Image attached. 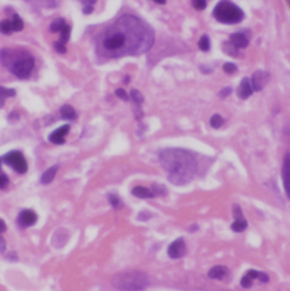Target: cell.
I'll use <instances>...</instances> for the list:
<instances>
[{"label": "cell", "instance_id": "6da1fadb", "mask_svg": "<svg viewBox=\"0 0 290 291\" xmlns=\"http://www.w3.org/2000/svg\"><path fill=\"white\" fill-rule=\"evenodd\" d=\"M160 162L169 173V180L176 185L186 184L196 171V160L190 152L180 149H168L160 153Z\"/></svg>", "mask_w": 290, "mask_h": 291}, {"label": "cell", "instance_id": "7a4b0ae2", "mask_svg": "<svg viewBox=\"0 0 290 291\" xmlns=\"http://www.w3.org/2000/svg\"><path fill=\"white\" fill-rule=\"evenodd\" d=\"M142 29H144V27L138 22V19H133L131 29H129L127 36L125 31H121L119 24H118V27H116V29L108 30L106 36L102 39V47L104 50L109 51L111 55L119 56L120 51H123L124 47H126L128 38L133 37L136 32H138Z\"/></svg>", "mask_w": 290, "mask_h": 291}, {"label": "cell", "instance_id": "3957f363", "mask_svg": "<svg viewBox=\"0 0 290 291\" xmlns=\"http://www.w3.org/2000/svg\"><path fill=\"white\" fill-rule=\"evenodd\" d=\"M149 276L139 271L124 272L113 279V285L120 291H141L149 286Z\"/></svg>", "mask_w": 290, "mask_h": 291}, {"label": "cell", "instance_id": "277c9868", "mask_svg": "<svg viewBox=\"0 0 290 291\" xmlns=\"http://www.w3.org/2000/svg\"><path fill=\"white\" fill-rule=\"evenodd\" d=\"M213 16L222 24H238L244 19V12L230 1H220L214 7Z\"/></svg>", "mask_w": 290, "mask_h": 291}, {"label": "cell", "instance_id": "5b68a950", "mask_svg": "<svg viewBox=\"0 0 290 291\" xmlns=\"http://www.w3.org/2000/svg\"><path fill=\"white\" fill-rule=\"evenodd\" d=\"M34 67V59L31 56L17 59L15 62L10 65V72L19 78H26L32 72Z\"/></svg>", "mask_w": 290, "mask_h": 291}, {"label": "cell", "instance_id": "8992f818", "mask_svg": "<svg viewBox=\"0 0 290 291\" xmlns=\"http://www.w3.org/2000/svg\"><path fill=\"white\" fill-rule=\"evenodd\" d=\"M3 162L13 168L17 174L24 175L27 171V162L19 151H12L3 156Z\"/></svg>", "mask_w": 290, "mask_h": 291}, {"label": "cell", "instance_id": "52a82bcc", "mask_svg": "<svg viewBox=\"0 0 290 291\" xmlns=\"http://www.w3.org/2000/svg\"><path fill=\"white\" fill-rule=\"evenodd\" d=\"M269 80H270V74L265 71H257L253 74L251 78V86L253 92H260L264 89Z\"/></svg>", "mask_w": 290, "mask_h": 291}, {"label": "cell", "instance_id": "ba28073f", "mask_svg": "<svg viewBox=\"0 0 290 291\" xmlns=\"http://www.w3.org/2000/svg\"><path fill=\"white\" fill-rule=\"evenodd\" d=\"M257 279L260 280L261 282L269 281V276L265 274V273L258 272L256 270H250V271L242 278L240 285H242L243 288H251V285H253L254 280H257Z\"/></svg>", "mask_w": 290, "mask_h": 291}, {"label": "cell", "instance_id": "9c48e42d", "mask_svg": "<svg viewBox=\"0 0 290 291\" xmlns=\"http://www.w3.org/2000/svg\"><path fill=\"white\" fill-rule=\"evenodd\" d=\"M187 252L186 244H185V240L183 238H178L177 240H174V243H171L168 247V255H169L170 258L177 259L181 258L185 256Z\"/></svg>", "mask_w": 290, "mask_h": 291}, {"label": "cell", "instance_id": "30bf717a", "mask_svg": "<svg viewBox=\"0 0 290 291\" xmlns=\"http://www.w3.org/2000/svg\"><path fill=\"white\" fill-rule=\"evenodd\" d=\"M69 125H64L58 129H56L55 132H52L50 135H49V141L54 144H62L65 142V136L68 134L69 132Z\"/></svg>", "mask_w": 290, "mask_h": 291}, {"label": "cell", "instance_id": "8fae6325", "mask_svg": "<svg viewBox=\"0 0 290 291\" xmlns=\"http://www.w3.org/2000/svg\"><path fill=\"white\" fill-rule=\"evenodd\" d=\"M38 220V215L31 210H24L19 213V223L22 227H31L33 224H36Z\"/></svg>", "mask_w": 290, "mask_h": 291}, {"label": "cell", "instance_id": "7c38bea8", "mask_svg": "<svg viewBox=\"0 0 290 291\" xmlns=\"http://www.w3.org/2000/svg\"><path fill=\"white\" fill-rule=\"evenodd\" d=\"M251 94H253V90H251V82L247 77H245V78L242 79L239 87L237 89V96H238L242 100H246L249 99Z\"/></svg>", "mask_w": 290, "mask_h": 291}, {"label": "cell", "instance_id": "4fadbf2b", "mask_svg": "<svg viewBox=\"0 0 290 291\" xmlns=\"http://www.w3.org/2000/svg\"><path fill=\"white\" fill-rule=\"evenodd\" d=\"M230 43H232L236 49H245L250 43L249 38H247L244 33H233L230 37Z\"/></svg>", "mask_w": 290, "mask_h": 291}, {"label": "cell", "instance_id": "5bb4252c", "mask_svg": "<svg viewBox=\"0 0 290 291\" xmlns=\"http://www.w3.org/2000/svg\"><path fill=\"white\" fill-rule=\"evenodd\" d=\"M227 274H228V269H227L226 266H222V265L214 266V268H212L208 273L209 278H211L213 280L223 279Z\"/></svg>", "mask_w": 290, "mask_h": 291}, {"label": "cell", "instance_id": "9a60e30c", "mask_svg": "<svg viewBox=\"0 0 290 291\" xmlns=\"http://www.w3.org/2000/svg\"><path fill=\"white\" fill-rule=\"evenodd\" d=\"M58 169H59V166H52L51 168H49L48 170H45L43 173V175L41 176V182H42V184H43V185L50 184V182L55 179Z\"/></svg>", "mask_w": 290, "mask_h": 291}, {"label": "cell", "instance_id": "2e32d148", "mask_svg": "<svg viewBox=\"0 0 290 291\" xmlns=\"http://www.w3.org/2000/svg\"><path fill=\"white\" fill-rule=\"evenodd\" d=\"M132 194L136 196L138 198H152L155 197V194H153L151 189L142 187V186H137L132 191Z\"/></svg>", "mask_w": 290, "mask_h": 291}, {"label": "cell", "instance_id": "e0dca14e", "mask_svg": "<svg viewBox=\"0 0 290 291\" xmlns=\"http://www.w3.org/2000/svg\"><path fill=\"white\" fill-rule=\"evenodd\" d=\"M60 115L66 120H74L77 117L75 109L72 106H69V104H65V106L60 108Z\"/></svg>", "mask_w": 290, "mask_h": 291}, {"label": "cell", "instance_id": "ac0fdd59", "mask_svg": "<svg viewBox=\"0 0 290 291\" xmlns=\"http://www.w3.org/2000/svg\"><path fill=\"white\" fill-rule=\"evenodd\" d=\"M282 178H284L286 194L289 196V155L286 156L284 167H282Z\"/></svg>", "mask_w": 290, "mask_h": 291}, {"label": "cell", "instance_id": "d6986e66", "mask_svg": "<svg viewBox=\"0 0 290 291\" xmlns=\"http://www.w3.org/2000/svg\"><path fill=\"white\" fill-rule=\"evenodd\" d=\"M247 228V221L245 218H239V219H235V222L232 224V229L235 233H243L244 230H246Z\"/></svg>", "mask_w": 290, "mask_h": 291}, {"label": "cell", "instance_id": "ffe728a7", "mask_svg": "<svg viewBox=\"0 0 290 291\" xmlns=\"http://www.w3.org/2000/svg\"><path fill=\"white\" fill-rule=\"evenodd\" d=\"M10 24H12V30L15 31V32H19V31H22L24 27V23L22 19H20L19 15H16V14L13 16V20L10 22Z\"/></svg>", "mask_w": 290, "mask_h": 291}, {"label": "cell", "instance_id": "44dd1931", "mask_svg": "<svg viewBox=\"0 0 290 291\" xmlns=\"http://www.w3.org/2000/svg\"><path fill=\"white\" fill-rule=\"evenodd\" d=\"M65 25H66V23H65L64 19H57L50 24V31L54 33L60 32V31L62 30V27H64Z\"/></svg>", "mask_w": 290, "mask_h": 291}, {"label": "cell", "instance_id": "7402d4cb", "mask_svg": "<svg viewBox=\"0 0 290 291\" xmlns=\"http://www.w3.org/2000/svg\"><path fill=\"white\" fill-rule=\"evenodd\" d=\"M222 50L226 52L227 55L232 56V57H237L238 56V49H236L230 42H225L222 44Z\"/></svg>", "mask_w": 290, "mask_h": 291}, {"label": "cell", "instance_id": "603a6c76", "mask_svg": "<svg viewBox=\"0 0 290 291\" xmlns=\"http://www.w3.org/2000/svg\"><path fill=\"white\" fill-rule=\"evenodd\" d=\"M198 47L202 51L207 52L211 49V42H210V38L208 36H202L200 41H198Z\"/></svg>", "mask_w": 290, "mask_h": 291}, {"label": "cell", "instance_id": "cb8c5ba5", "mask_svg": "<svg viewBox=\"0 0 290 291\" xmlns=\"http://www.w3.org/2000/svg\"><path fill=\"white\" fill-rule=\"evenodd\" d=\"M223 122H225V120H223V118L220 115H213L211 119H210V125H211L212 127L215 129L221 127V126L223 125Z\"/></svg>", "mask_w": 290, "mask_h": 291}, {"label": "cell", "instance_id": "d4e9b609", "mask_svg": "<svg viewBox=\"0 0 290 291\" xmlns=\"http://www.w3.org/2000/svg\"><path fill=\"white\" fill-rule=\"evenodd\" d=\"M61 32V38H60V42L62 44H65L66 42H68V40H69V38H71V32H72V29H71V26L69 25H67V24H66V25L62 27V30L60 31Z\"/></svg>", "mask_w": 290, "mask_h": 291}, {"label": "cell", "instance_id": "484cf974", "mask_svg": "<svg viewBox=\"0 0 290 291\" xmlns=\"http://www.w3.org/2000/svg\"><path fill=\"white\" fill-rule=\"evenodd\" d=\"M13 32L12 30V24H10L9 20L3 19L0 22V33L1 34H10Z\"/></svg>", "mask_w": 290, "mask_h": 291}, {"label": "cell", "instance_id": "4316f807", "mask_svg": "<svg viewBox=\"0 0 290 291\" xmlns=\"http://www.w3.org/2000/svg\"><path fill=\"white\" fill-rule=\"evenodd\" d=\"M131 99L134 101V102L136 104H142L143 101H144V97H143V96L141 94V92L137 90H132L131 91Z\"/></svg>", "mask_w": 290, "mask_h": 291}, {"label": "cell", "instance_id": "83f0119b", "mask_svg": "<svg viewBox=\"0 0 290 291\" xmlns=\"http://www.w3.org/2000/svg\"><path fill=\"white\" fill-rule=\"evenodd\" d=\"M16 91L13 89H5V87L0 86V96H1L3 99L6 97H15Z\"/></svg>", "mask_w": 290, "mask_h": 291}, {"label": "cell", "instance_id": "f1b7e54d", "mask_svg": "<svg viewBox=\"0 0 290 291\" xmlns=\"http://www.w3.org/2000/svg\"><path fill=\"white\" fill-rule=\"evenodd\" d=\"M192 5H193L195 9L198 10V12H201V10H204L207 8L208 2L205 1V0H194V1H192Z\"/></svg>", "mask_w": 290, "mask_h": 291}, {"label": "cell", "instance_id": "f546056e", "mask_svg": "<svg viewBox=\"0 0 290 291\" xmlns=\"http://www.w3.org/2000/svg\"><path fill=\"white\" fill-rule=\"evenodd\" d=\"M223 72L232 75V74L237 72V66L232 64V62H226V64L223 65Z\"/></svg>", "mask_w": 290, "mask_h": 291}, {"label": "cell", "instance_id": "4dcf8cb0", "mask_svg": "<svg viewBox=\"0 0 290 291\" xmlns=\"http://www.w3.org/2000/svg\"><path fill=\"white\" fill-rule=\"evenodd\" d=\"M108 199H109L110 204L114 206V208H118V206L120 205V198L118 197L117 195L115 194H110L109 196H108Z\"/></svg>", "mask_w": 290, "mask_h": 291}, {"label": "cell", "instance_id": "1f68e13d", "mask_svg": "<svg viewBox=\"0 0 290 291\" xmlns=\"http://www.w3.org/2000/svg\"><path fill=\"white\" fill-rule=\"evenodd\" d=\"M97 1H82L84 6V14H91L93 12V5Z\"/></svg>", "mask_w": 290, "mask_h": 291}, {"label": "cell", "instance_id": "d6a6232c", "mask_svg": "<svg viewBox=\"0 0 290 291\" xmlns=\"http://www.w3.org/2000/svg\"><path fill=\"white\" fill-rule=\"evenodd\" d=\"M116 97H119V99H121V100H124V101H128L129 100V97H128V94L126 93V91L125 90H123V89H118V90H116Z\"/></svg>", "mask_w": 290, "mask_h": 291}, {"label": "cell", "instance_id": "836d02e7", "mask_svg": "<svg viewBox=\"0 0 290 291\" xmlns=\"http://www.w3.org/2000/svg\"><path fill=\"white\" fill-rule=\"evenodd\" d=\"M54 47H55V50L57 51V52H59V54H65V52L67 51V50H66L65 44H62L60 41H59V42H56Z\"/></svg>", "mask_w": 290, "mask_h": 291}, {"label": "cell", "instance_id": "e575fe53", "mask_svg": "<svg viewBox=\"0 0 290 291\" xmlns=\"http://www.w3.org/2000/svg\"><path fill=\"white\" fill-rule=\"evenodd\" d=\"M232 92V87H225V89L223 90H221L219 92V97H221V99H225V97H229L230 96V93Z\"/></svg>", "mask_w": 290, "mask_h": 291}, {"label": "cell", "instance_id": "d590c367", "mask_svg": "<svg viewBox=\"0 0 290 291\" xmlns=\"http://www.w3.org/2000/svg\"><path fill=\"white\" fill-rule=\"evenodd\" d=\"M8 178H7L5 175H0V188H5L7 185H8Z\"/></svg>", "mask_w": 290, "mask_h": 291}, {"label": "cell", "instance_id": "8d00e7d4", "mask_svg": "<svg viewBox=\"0 0 290 291\" xmlns=\"http://www.w3.org/2000/svg\"><path fill=\"white\" fill-rule=\"evenodd\" d=\"M6 223L3 222V221L0 219V233H5L6 231Z\"/></svg>", "mask_w": 290, "mask_h": 291}, {"label": "cell", "instance_id": "74e56055", "mask_svg": "<svg viewBox=\"0 0 290 291\" xmlns=\"http://www.w3.org/2000/svg\"><path fill=\"white\" fill-rule=\"evenodd\" d=\"M3 104H5V99H3V97L0 96V108H2Z\"/></svg>", "mask_w": 290, "mask_h": 291}, {"label": "cell", "instance_id": "f35d334b", "mask_svg": "<svg viewBox=\"0 0 290 291\" xmlns=\"http://www.w3.org/2000/svg\"><path fill=\"white\" fill-rule=\"evenodd\" d=\"M155 2L160 3V5H165V3H166L167 1H166V0H155Z\"/></svg>", "mask_w": 290, "mask_h": 291}]
</instances>
